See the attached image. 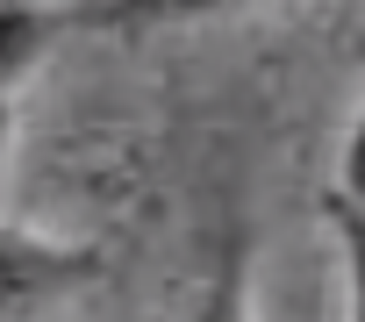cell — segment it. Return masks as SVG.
I'll return each instance as SVG.
<instances>
[{"mask_svg": "<svg viewBox=\"0 0 365 322\" xmlns=\"http://www.w3.org/2000/svg\"><path fill=\"white\" fill-rule=\"evenodd\" d=\"M101 272V258L86 244H58V237H29V229H0V315L8 308H43L72 286H86Z\"/></svg>", "mask_w": 365, "mask_h": 322, "instance_id": "6da1fadb", "label": "cell"}, {"mask_svg": "<svg viewBox=\"0 0 365 322\" xmlns=\"http://www.w3.org/2000/svg\"><path fill=\"white\" fill-rule=\"evenodd\" d=\"M336 194L365 208V115H358V122H351V136H344V172H336Z\"/></svg>", "mask_w": 365, "mask_h": 322, "instance_id": "277c9868", "label": "cell"}, {"mask_svg": "<svg viewBox=\"0 0 365 322\" xmlns=\"http://www.w3.org/2000/svg\"><path fill=\"white\" fill-rule=\"evenodd\" d=\"M329 229H336V244H344V322H365V208L358 201H344V194H329Z\"/></svg>", "mask_w": 365, "mask_h": 322, "instance_id": "3957f363", "label": "cell"}, {"mask_svg": "<svg viewBox=\"0 0 365 322\" xmlns=\"http://www.w3.org/2000/svg\"><path fill=\"white\" fill-rule=\"evenodd\" d=\"M15 100L22 86H0V165H8V143H15Z\"/></svg>", "mask_w": 365, "mask_h": 322, "instance_id": "5b68a950", "label": "cell"}, {"mask_svg": "<svg viewBox=\"0 0 365 322\" xmlns=\"http://www.w3.org/2000/svg\"><path fill=\"white\" fill-rule=\"evenodd\" d=\"M237 0H86L65 8V29H101V36H136V29H172V22H201L222 15Z\"/></svg>", "mask_w": 365, "mask_h": 322, "instance_id": "7a4b0ae2", "label": "cell"}]
</instances>
